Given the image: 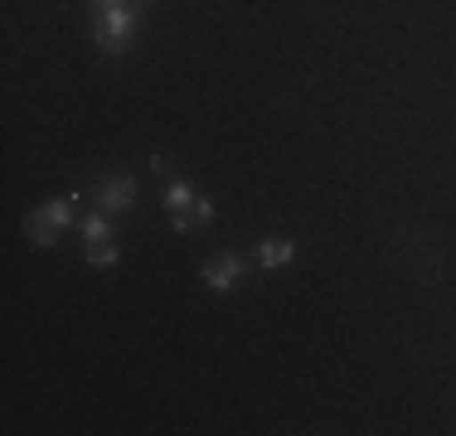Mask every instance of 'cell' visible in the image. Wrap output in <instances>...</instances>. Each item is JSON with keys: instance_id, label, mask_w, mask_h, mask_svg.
<instances>
[{"instance_id": "6da1fadb", "label": "cell", "mask_w": 456, "mask_h": 436, "mask_svg": "<svg viewBox=\"0 0 456 436\" xmlns=\"http://www.w3.org/2000/svg\"><path fill=\"white\" fill-rule=\"evenodd\" d=\"M69 228H73V194L69 199H49V204H39V209L25 214V233L35 247H53L59 233H69Z\"/></svg>"}, {"instance_id": "7a4b0ae2", "label": "cell", "mask_w": 456, "mask_h": 436, "mask_svg": "<svg viewBox=\"0 0 456 436\" xmlns=\"http://www.w3.org/2000/svg\"><path fill=\"white\" fill-rule=\"evenodd\" d=\"M136 20H141L136 5H102V10H97V29H93L97 49H102V53H122L126 39H132V29H136Z\"/></svg>"}, {"instance_id": "3957f363", "label": "cell", "mask_w": 456, "mask_h": 436, "mask_svg": "<svg viewBox=\"0 0 456 436\" xmlns=\"http://www.w3.org/2000/svg\"><path fill=\"white\" fill-rule=\"evenodd\" d=\"M204 287L209 291H238L243 287V277H248V262L238 257V253H214L209 262H204Z\"/></svg>"}, {"instance_id": "277c9868", "label": "cell", "mask_w": 456, "mask_h": 436, "mask_svg": "<svg viewBox=\"0 0 456 436\" xmlns=\"http://www.w3.org/2000/svg\"><path fill=\"white\" fill-rule=\"evenodd\" d=\"M97 204H102V214H126L136 204V174H107L97 184Z\"/></svg>"}, {"instance_id": "5b68a950", "label": "cell", "mask_w": 456, "mask_h": 436, "mask_svg": "<svg viewBox=\"0 0 456 436\" xmlns=\"http://www.w3.org/2000/svg\"><path fill=\"white\" fill-rule=\"evenodd\" d=\"M291 257H297V243H291V238H267V243H257V253H253V262H257L263 271L287 267Z\"/></svg>"}, {"instance_id": "8992f818", "label": "cell", "mask_w": 456, "mask_h": 436, "mask_svg": "<svg viewBox=\"0 0 456 436\" xmlns=\"http://www.w3.org/2000/svg\"><path fill=\"white\" fill-rule=\"evenodd\" d=\"M170 218H175V233H200V228H209V223H214V204L200 194L194 204H184V209H180V214H170Z\"/></svg>"}, {"instance_id": "52a82bcc", "label": "cell", "mask_w": 456, "mask_h": 436, "mask_svg": "<svg viewBox=\"0 0 456 436\" xmlns=\"http://www.w3.org/2000/svg\"><path fill=\"white\" fill-rule=\"evenodd\" d=\"M194 199H200V190H194L190 180H170V184H166V209H170V214H180L184 204H194Z\"/></svg>"}, {"instance_id": "ba28073f", "label": "cell", "mask_w": 456, "mask_h": 436, "mask_svg": "<svg viewBox=\"0 0 456 436\" xmlns=\"http://www.w3.org/2000/svg\"><path fill=\"white\" fill-rule=\"evenodd\" d=\"M83 243H112V223H107V214L83 218Z\"/></svg>"}, {"instance_id": "9c48e42d", "label": "cell", "mask_w": 456, "mask_h": 436, "mask_svg": "<svg viewBox=\"0 0 456 436\" xmlns=\"http://www.w3.org/2000/svg\"><path fill=\"white\" fill-rule=\"evenodd\" d=\"M83 257H88V267H117V257H122V253H117V243H88V253H83Z\"/></svg>"}, {"instance_id": "30bf717a", "label": "cell", "mask_w": 456, "mask_h": 436, "mask_svg": "<svg viewBox=\"0 0 456 436\" xmlns=\"http://www.w3.org/2000/svg\"><path fill=\"white\" fill-rule=\"evenodd\" d=\"M102 5H132V0H97V10H102Z\"/></svg>"}]
</instances>
